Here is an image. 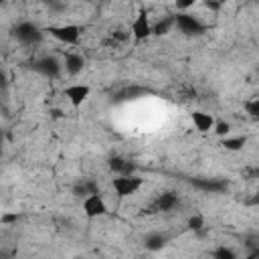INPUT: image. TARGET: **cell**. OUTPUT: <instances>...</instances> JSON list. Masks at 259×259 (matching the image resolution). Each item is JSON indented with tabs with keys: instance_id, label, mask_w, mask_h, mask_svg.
Returning a JSON list of instances; mask_svg holds the SVG:
<instances>
[{
	"instance_id": "1",
	"label": "cell",
	"mask_w": 259,
	"mask_h": 259,
	"mask_svg": "<svg viewBox=\"0 0 259 259\" xmlns=\"http://www.w3.org/2000/svg\"><path fill=\"white\" fill-rule=\"evenodd\" d=\"M142 184H144V180L140 176H136V174H121V176H115L111 180V188L115 190V194L119 198L136 194L142 188Z\"/></svg>"
},
{
	"instance_id": "2",
	"label": "cell",
	"mask_w": 259,
	"mask_h": 259,
	"mask_svg": "<svg viewBox=\"0 0 259 259\" xmlns=\"http://www.w3.org/2000/svg\"><path fill=\"white\" fill-rule=\"evenodd\" d=\"M130 30H132L134 42H142V40H146L150 34H154V24L150 22V16H148L146 10H140V12L136 14V18H134L132 24H130Z\"/></svg>"
},
{
	"instance_id": "3",
	"label": "cell",
	"mask_w": 259,
	"mask_h": 259,
	"mask_svg": "<svg viewBox=\"0 0 259 259\" xmlns=\"http://www.w3.org/2000/svg\"><path fill=\"white\" fill-rule=\"evenodd\" d=\"M83 212L87 219H99L107 212V206H105V200L99 192H91L87 196H83Z\"/></svg>"
},
{
	"instance_id": "4",
	"label": "cell",
	"mask_w": 259,
	"mask_h": 259,
	"mask_svg": "<svg viewBox=\"0 0 259 259\" xmlns=\"http://www.w3.org/2000/svg\"><path fill=\"white\" fill-rule=\"evenodd\" d=\"M49 32L63 45H77L81 38V28L77 24H61V26H51Z\"/></svg>"
},
{
	"instance_id": "5",
	"label": "cell",
	"mask_w": 259,
	"mask_h": 259,
	"mask_svg": "<svg viewBox=\"0 0 259 259\" xmlns=\"http://www.w3.org/2000/svg\"><path fill=\"white\" fill-rule=\"evenodd\" d=\"M178 194L174 190H166L162 194H158V198L148 206V212H170L176 208L178 204Z\"/></svg>"
},
{
	"instance_id": "6",
	"label": "cell",
	"mask_w": 259,
	"mask_h": 259,
	"mask_svg": "<svg viewBox=\"0 0 259 259\" xmlns=\"http://www.w3.org/2000/svg\"><path fill=\"white\" fill-rule=\"evenodd\" d=\"M89 93H91L89 85H83V83H73V85H67V87L63 89V95L69 99V103H71L73 107H81V103L87 101Z\"/></svg>"
},
{
	"instance_id": "7",
	"label": "cell",
	"mask_w": 259,
	"mask_h": 259,
	"mask_svg": "<svg viewBox=\"0 0 259 259\" xmlns=\"http://www.w3.org/2000/svg\"><path fill=\"white\" fill-rule=\"evenodd\" d=\"M174 22H176L178 30L184 32V34H196V32H202V24H200L194 16H190V14H186V12L176 14V16H174Z\"/></svg>"
},
{
	"instance_id": "8",
	"label": "cell",
	"mask_w": 259,
	"mask_h": 259,
	"mask_svg": "<svg viewBox=\"0 0 259 259\" xmlns=\"http://www.w3.org/2000/svg\"><path fill=\"white\" fill-rule=\"evenodd\" d=\"M107 166H109V170H111L115 176L134 174V168H136V164H134L132 160H127L125 156H113V158H109Z\"/></svg>"
},
{
	"instance_id": "9",
	"label": "cell",
	"mask_w": 259,
	"mask_h": 259,
	"mask_svg": "<svg viewBox=\"0 0 259 259\" xmlns=\"http://www.w3.org/2000/svg\"><path fill=\"white\" fill-rule=\"evenodd\" d=\"M190 117H192L194 127H196L198 132H202V134L210 132V130L214 127V123H217V119L212 117V113H206V111H192Z\"/></svg>"
},
{
	"instance_id": "10",
	"label": "cell",
	"mask_w": 259,
	"mask_h": 259,
	"mask_svg": "<svg viewBox=\"0 0 259 259\" xmlns=\"http://www.w3.org/2000/svg\"><path fill=\"white\" fill-rule=\"evenodd\" d=\"M83 67H85V57L81 53H67L65 55V71L71 77L79 75L83 71Z\"/></svg>"
},
{
	"instance_id": "11",
	"label": "cell",
	"mask_w": 259,
	"mask_h": 259,
	"mask_svg": "<svg viewBox=\"0 0 259 259\" xmlns=\"http://www.w3.org/2000/svg\"><path fill=\"white\" fill-rule=\"evenodd\" d=\"M16 38L22 42H36L40 38V32L32 24H20L16 26Z\"/></svg>"
},
{
	"instance_id": "12",
	"label": "cell",
	"mask_w": 259,
	"mask_h": 259,
	"mask_svg": "<svg viewBox=\"0 0 259 259\" xmlns=\"http://www.w3.org/2000/svg\"><path fill=\"white\" fill-rule=\"evenodd\" d=\"M245 136H237V138H231V136H227V138H223V146L227 148V150H231V152H237V150H241L243 146H245Z\"/></svg>"
},
{
	"instance_id": "13",
	"label": "cell",
	"mask_w": 259,
	"mask_h": 259,
	"mask_svg": "<svg viewBox=\"0 0 259 259\" xmlns=\"http://www.w3.org/2000/svg\"><path fill=\"white\" fill-rule=\"evenodd\" d=\"M172 26H176L174 18H164V20H160V22L154 24V34H166Z\"/></svg>"
},
{
	"instance_id": "14",
	"label": "cell",
	"mask_w": 259,
	"mask_h": 259,
	"mask_svg": "<svg viewBox=\"0 0 259 259\" xmlns=\"http://www.w3.org/2000/svg\"><path fill=\"white\" fill-rule=\"evenodd\" d=\"M178 99L184 101V103L194 101V99H196V89L190 87V85H182V89H180V97H178Z\"/></svg>"
},
{
	"instance_id": "15",
	"label": "cell",
	"mask_w": 259,
	"mask_h": 259,
	"mask_svg": "<svg viewBox=\"0 0 259 259\" xmlns=\"http://www.w3.org/2000/svg\"><path fill=\"white\" fill-rule=\"evenodd\" d=\"M245 111L251 117H259V97H251L245 101Z\"/></svg>"
},
{
	"instance_id": "16",
	"label": "cell",
	"mask_w": 259,
	"mask_h": 259,
	"mask_svg": "<svg viewBox=\"0 0 259 259\" xmlns=\"http://www.w3.org/2000/svg\"><path fill=\"white\" fill-rule=\"evenodd\" d=\"M212 130H214V134H217V136H221V138H227V136H229V132H231V125H229L227 121H217Z\"/></svg>"
},
{
	"instance_id": "17",
	"label": "cell",
	"mask_w": 259,
	"mask_h": 259,
	"mask_svg": "<svg viewBox=\"0 0 259 259\" xmlns=\"http://www.w3.org/2000/svg\"><path fill=\"white\" fill-rule=\"evenodd\" d=\"M202 227H204V221H202V217H200V214H194V217H190V219H188V229L198 231V229H202Z\"/></svg>"
},
{
	"instance_id": "18",
	"label": "cell",
	"mask_w": 259,
	"mask_h": 259,
	"mask_svg": "<svg viewBox=\"0 0 259 259\" xmlns=\"http://www.w3.org/2000/svg\"><path fill=\"white\" fill-rule=\"evenodd\" d=\"M194 4H196V0H176V8L182 10V12H186V10L192 8Z\"/></svg>"
},
{
	"instance_id": "19",
	"label": "cell",
	"mask_w": 259,
	"mask_h": 259,
	"mask_svg": "<svg viewBox=\"0 0 259 259\" xmlns=\"http://www.w3.org/2000/svg\"><path fill=\"white\" fill-rule=\"evenodd\" d=\"M202 4H204V8H210V10H219V8L223 6V0H204Z\"/></svg>"
},
{
	"instance_id": "20",
	"label": "cell",
	"mask_w": 259,
	"mask_h": 259,
	"mask_svg": "<svg viewBox=\"0 0 259 259\" xmlns=\"http://www.w3.org/2000/svg\"><path fill=\"white\" fill-rule=\"evenodd\" d=\"M214 255H217V257H235V253H233L231 249H227V247L217 249V251H214Z\"/></svg>"
},
{
	"instance_id": "21",
	"label": "cell",
	"mask_w": 259,
	"mask_h": 259,
	"mask_svg": "<svg viewBox=\"0 0 259 259\" xmlns=\"http://www.w3.org/2000/svg\"><path fill=\"white\" fill-rule=\"evenodd\" d=\"M83 2H89V0H83Z\"/></svg>"
},
{
	"instance_id": "22",
	"label": "cell",
	"mask_w": 259,
	"mask_h": 259,
	"mask_svg": "<svg viewBox=\"0 0 259 259\" xmlns=\"http://www.w3.org/2000/svg\"><path fill=\"white\" fill-rule=\"evenodd\" d=\"M2 2H6V0H2Z\"/></svg>"
}]
</instances>
